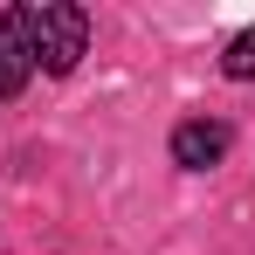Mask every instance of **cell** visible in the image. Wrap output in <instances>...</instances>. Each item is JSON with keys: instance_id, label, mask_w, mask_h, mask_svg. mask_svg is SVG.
I'll list each match as a JSON object with an SVG mask.
<instances>
[{"instance_id": "cell-1", "label": "cell", "mask_w": 255, "mask_h": 255, "mask_svg": "<svg viewBox=\"0 0 255 255\" xmlns=\"http://www.w3.org/2000/svg\"><path fill=\"white\" fill-rule=\"evenodd\" d=\"M21 21H28V55L42 62L48 76H69V69L83 62V48H90V14L76 7V0L21 7Z\"/></svg>"}, {"instance_id": "cell-2", "label": "cell", "mask_w": 255, "mask_h": 255, "mask_svg": "<svg viewBox=\"0 0 255 255\" xmlns=\"http://www.w3.org/2000/svg\"><path fill=\"white\" fill-rule=\"evenodd\" d=\"M228 159V125L221 118H186V125L172 131V166H186V172H207Z\"/></svg>"}, {"instance_id": "cell-3", "label": "cell", "mask_w": 255, "mask_h": 255, "mask_svg": "<svg viewBox=\"0 0 255 255\" xmlns=\"http://www.w3.org/2000/svg\"><path fill=\"white\" fill-rule=\"evenodd\" d=\"M28 69H35V55H28V21H21V7H7V14H0V97H21Z\"/></svg>"}, {"instance_id": "cell-4", "label": "cell", "mask_w": 255, "mask_h": 255, "mask_svg": "<svg viewBox=\"0 0 255 255\" xmlns=\"http://www.w3.org/2000/svg\"><path fill=\"white\" fill-rule=\"evenodd\" d=\"M221 69H228L235 83H249V76H255V28H242V35L228 42V55H221Z\"/></svg>"}]
</instances>
